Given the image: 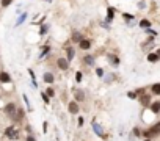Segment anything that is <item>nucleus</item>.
<instances>
[{"mask_svg":"<svg viewBox=\"0 0 160 141\" xmlns=\"http://www.w3.org/2000/svg\"><path fill=\"white\" fill-rule=\"evenodd\" d=\"M91 127H93V130H94V133L99 136V138H102V140H107V133H105V130H104V127L97 124V121L93 119L91 121Z\"/></svg>","mask_w":160,"mask_h":141,"instance_id":"nucleus-1","label":"nucleus"},{"mask_svg":"<svg viewBox=\"0 0 160 141\" xmlns=\"http://www.w3.org/2000/svg\"><path fill=\"white\" fill-rule=\"evenodd\" d=\"M138 103H140L143 108H149V105L152 103V94H151V93L141 94V96L138 97Z\"/></svg>","mask_w":160,"mask_h":141,"instance_id":"nucleus-2","label":"nucleus"},{"mask_svg":"<svg viewBox=\"0 0 160 141\" xmlns=\"http://www.w3.org/2000/svg\"><path fill=\"white\" fill-rule=\"evenodd\" d=\"M5 135H6V138H10V140H19V129L14 125H10L5 129Z\"/></svg>","mask_w":160,"mask_h":141,"instance_id":"nucleus-3","label":"nucleus"},{"mask_svg":"<svg viewBox=\"0 0 160 141\" xmlns=\"http://www.w3.org/2000/svg\"><path fill=\"white\" fill-rule=\"evenodd\" d=\"M17 107L14 102H10V103H6L5 108H3V111H5V115L6 116H10V118H14L16 116V113H17Z\"/></svg>","mask_w":160,"mask_h":141,"instance_id":"nucleus-4","label":"nucleus"},{"mask_svg":"<svg viewBox=\"0 0 160 141\" xmlns=\"http://www.w3.org/2000/svg\"><path fill=\"white\" fill-rule=\"evenodd\" d=\"M72 96H74V101L79 102V103H83L86 101V94L83 89H74L72 91Z\"/></svg>","mask_w":160,"mask_h":141,"instance_id":"nucleus-5","label":"nucleus"},{"mask_svg":"<svg viewBox=\"0 0 160 141\" xmlns=\"http://www.w3.org/2000/svg\"><path fill=\"white\" fill-rule=\"evenodd\" d=\"M68 113H69V115H72V116L79 115V113H80V105H79V102L71 101L69 103H68Z\"/></svg>","mask_w":160,"mask_h":141,"instance_id":"nucleus-6","label":"nucleus"},{"mask_svg":"<svg viewBox=\"0 0 160 141\" xmlns=\"http://www.w3.org/2000/svg\"><path fill=\"white\" fill-rule=\"evenodd\" d=\"M57 66H58V69L60 71H68L69 69V61H68L66 57H60L57 60Z\"/></svg>","mask_w":160,"mask_h":141,"instance_id":"nucleus-7","label":"nucleus"},{"mask_svg":"<svg viewBox=\"0 0 160 141\" xmlns=\"http://www.w3.org/2000/svg\"><path fill=\"white\" fill-rule=\"evenodd\" d=\"M83 39H85V38H83V35H82L79 30H74V31H72L71 41H72V43H74V44H80V43H82V41H83Z\"/></svg>","mask_w":160,"mask_h":141,"instance_id":"nucleus-8","label":"nucleus"},{"mask_svg":"<svg viewBox=\"0 0 160 141\" xmlns=\"http://www.w3.org/2000/svg\"><path fill=\"white\" fill-rule=\"evenodd\" d=\"M66 58H68V61H72L75 58V49H74V45H66Z\"/></svg>","mask_w":160,"mask_h":141,"instance_id":"nucleus-9","label":"nucleus"},{"mask_svg":"<svg viewBox=\"0 0 160 141\" xmlns=\"http://www.w3.org/2000/svg\"><path fill=\"white\" fill-rule=\"evenodd\" d=\"M149 111L152 113V115H159L160 113V101H154L152 103L149 105Z\"/></svg>","mask_w":160,"mask_h":141,"instance_id":"nucleus-10","label":"nucleus"},{"mask_svg":"<svg viewBox=\"0 0 160 141\" xmlns=\"http://www.w3.org/2000/svg\"><path fill=\"white\" fill-rule=\"evenodd\" d=\"M113 19H115V8L108 6L107 8V17H105V22L110 24V22H113Z\"/></svg>","mask_w":160,"mask_h":141,"instance_id":"nucleus-11","label":"nucleus"},{"mask_svg":"<svg viewBox=\"0 0 160 141\" xmlns=\"http://www.w3.org/2000/svg\"><path fill=\"white\" fill-rule=\"evenodd\" d=\"M43 80L46 81L47 85H52L53 81H55V75L52 74V72H44V75H43Z\"/></svg>","mask_w":160,"mask_h":141,"instance_id":"nucleus-12","label":"nucleus"},{"mask_svg":"<svg viewBox=\"0 0 160 141\" xmlns=\"http://www.w3.org/2000/svg\"><path fill=\"white\" fill-rule=\"evenodd\" d=\"M83 63H85L86 66H91V67H93V66L96 64V57H94V55H85V57H83Z\"/></svg>","mask_w":160,"mask_h":141,"instance_id":"nucleus-13","label":"nucleus"},{"mask_svg":"<svg viewBox=\"0 0 160 141\" xmlns=\"http://www.w3.org/2000/svg\"><path fill=\"white\" fill-rule=\"evenodd\" d=\"M24 118H25V111L22 110V108H17V113H16V116L13 118V121L14 122H22Z\"/></svg>","mask_w":160,"mask_h":141,"instance_id":"nucleus-14","label":"nucleus"},{"mask_svg":"<svg viewBox=\"0 0 160 141\" xmlns=\"http://www.w3.org/2000/svg\"><path fill=\"white\" fill-rule=\"evenodd\" d=\"M149 91H151L152 96H160V81H159V83H152V85H151Z\"/></svg>","mask_w":160,"mask_h":141,"instance_id":"nucleus-15","label":"nucleus"},{"mask_svg":"<svg viewBox=\"0 0 160 141\" xmlns=\"http://www.w3.org/2000/svg\"><path fill=\"white\" fill-rule=\"evenodd\" d=\"M91 45H93V44H91V39H83V41H82V43L79 44V47L82 49V50H90V49H91Z\"/></svg>","mask_w":160,"mask_h":141,"instance_id":"nucleus-16","label":"nucleus"},{"mask_svg":"<svg viewBox=\"0 0 160 141\" xmlns=\"http://www.w3.org/2000/svg\"><path fill=\"white\" fill-rule=\"evenodd\" d=\"M146 60H148L149 63H157L160 60V57L157 55V52H149L148 57H146Z\"/></svg>","mask_w":160,"mask_h":141,"instance_id":"nucleus-17","label":"nucleus"},{"mask_svg":"<svg viewBox=\"0 0 160 141\" xmlns=\"http://www.w3.org/2000/svg\"><path fill=\"white\" fill-rule=\"evenodd\" d=\"M0 81H2V83H11V75L5 71L0 72Z\"/></svg>","mask_w":160,"mask_h":141,"instance_id":"nucleus-18","label":"nucleus"},{"mask_svg":"<svg viewBox=\"0 0 160 141\" xmlns=\"http://www.w3.org/2000/svg\"><path fill=\"white\" fill-rule=\"evenodd\" d=\"M107 58H108V61H110V64H112L113 67H118V66H119V58H118L116 55H112V53H110Z\"/></svg>","mask_w":160,"mask_h":141,"instance_id":"nucleus-19","label":"nucleus"},{"mask_svg":"<svg viewBox=\"0 0 160 141\" xmlns=\"http://www.w3.org/2000/svg\"><path fill=\"white\" fill-rule=\"evenodd\" d=\"M138 27L140 28H143V30H148V28H151V21L149 19H141Z\"/></svg>","mask_w":160,"mask_h":141,"instance_id":"nucleus-20","label":"nucleus"},{"mask_svg":"<svg viewBox=\"0 0 160 141\" xmlns=\"http://www.w3.org/2000/svg\"><path fill=\"white\" fill-rule=\"evenodd\" d=\"M127 97H129L130 101H138V93H137V91H129V93H127Z\"/></svg>","mask_w":160,"mask_h":141,"instance_id":"nucleus-21","label":"nucleus"},{"mask_svg":"<svg viewBox=\"0 0 160 141\" xmlns=\"http://www.w3.org/2000/svg\"><path fill=\"white\" fill-rule=\"evenodd\" d=\"M41 99H43L44 103H47V105L50 103V97L47 96V94H46V91H43V93H41Z\"/></svg>","mask_w":160,"mask_h":141,"instance_id":"nucleus-22","label":"nucleus"},{"mask_svg":"<svg viewBox=\"0 0 160 141\" xmlns=\"http://www.w3.org/2000/svg\"><path fill=\"white\" fill-rule=\"evenodd\" d=\"M132 133H134V136H137V138H138V136L143 135V132H141L138 127H134V129H132Z\"/></svg>","mask_w":160,"mask_h":141,"instance_id":"nucleus-23","label":"nucleus"},{"mask_svg":"<svg viewBox=\"0 0 160 141\" xmlns=\"http://www.w3.org/2000/svg\"><path fill=\"white\" fill-rule=\"evenodd\" d=\"M49 52H50V45H46V47L43 49V52H41V55H39V58H44V57L47 55Z\"/></svg>","mask_w":160,"mask_h":141,"instance_id":"nucleus-24","label":"nucleus"},{"mask_svg":"<svg viewBox=\"0 0 160 141\" xmlns=\"http://www.w3.org/2000/svg\"><path fill=\"white\" fill-rule=\"evenodd\" d=\"M46 94H47V96H49L50 99H52L53 96H55V89H53V88H50V86H49V88L46 89Z\"/></svg>","mask_w":160,"mask_h":141,"instance_id":"nucleus-25","label":"nucleus"},{"mask_svg":"<svg viewBox=\"0 0 160 141\" xmlns=\"http://www.w3.org/2000/svg\"><path fill=\"white\" fill-rule=\"evenodd\" d=\"M85 124V118L83 116H77V127H83Z\"/></svg>","mask_w":160,"mask_h":141,"instance_id":"nucleus-26","label":"nucleus"},{"mask_svg":"<svg viewBox=\"0 0 160 141\" xmlns=\"http://www.w3.org/2000/svg\"><path fill=\"white\" fill-rule=\"evenodd\" d=\"M82 80H83V74H82L80 71H77L75 72V81H77V83H80Z\"/></svg>","mask_w":160,"mask_h":141,"instance_id":"nucleus-27","label":"nucleus"},{"mask_svg":"<svg viewBox=\"0 0 160 141\" xmlns=\"http://www.w3.org/2000/svg\"><path fill=\"white\" fill-rule=\"evenodd\" d=\"M122 17L127 21V22H130V21H134V16L132 14H129V13H122Z\"/></svg>","mask_w":160,"mask_h":141,"instance_id":"nucleus-28","label":"nucleus"},{"mask_svg":"<svg viewBox=\"0 0 160 141\" xmlns=\"http://www.w3.org/2000/svg\"><path fill=\"white\" fill-rule=\"evenodd\" d=\"M96 75H97V77H104L105 75V72H104L102 67H96Z\"/></svg>","mask_w":160,"mask_h":141,"instance_id":"nucleus-29","label":"nucleus"},{"mask_svg":"<svg viewBox=\"0 0 160 141\" xmlns=\"http://www.w3.org/2000/svg\"><path fill=\"white\" fill-rule=\"evenodd\" d=\"M25 17H27V13H24V14H22V16L19 17V19H17V22H16V25H21L22 22L25 21Z\"/></svg>","mask_w":160,"mask_h":141,"instance_id":"nucleus-30","label":"nucleus"},{"mask_svg":"<svg viewBox=\"0 0 160 141\" xmlns=\"http://www.w3.org/2000/svg\"><path fill=\"white\" fill-rule=\"evenodd\" d=\"M47 30H49V25H43V27H41V30H39V33L46 35V33H47Z\"/></svg>","mask_w":160,"mask_h":141,"instance_id":"nucleus-31","label":"nucleus"},{"mask_svg":"<svg viewBox=\"0 0 160 141\" xmlns=\"http://www.w3.org/2000/svg\"><path fill=\"white\" fill-rule=\"evenodd\" d=\"M11 2H13V0H2V6H3V8L10 6V5H11Z\"/></svg>","mask_w":160,"mask_h":141,"instance_id":"nucleus-32","label":"nucleus"},{"mask_svg":"<svg viewBox=\"0 0 160 141\" xmlns=\"http://www.w3.org/2000/svg\"><path fill=\"white\" fill-rule=\"evenodd\" d=\"M22 97H24V102H25V105H27V108H28V110H31V107H30V101H28V97H27V96H25V94H24V96H22Z\"/></svg>","mask_w":160,"mask_h":141,"instance_id":"nucleus-33","label":"nucleus"},{"mask_svg":"<svg viewBox=\"0 0 160 141\" xmlns=\"http://www.w3.org/2000/svg\"><path fill=\"white\" fill-rule=\"evenodd\" d=\"M25 141H36V138L33 135H27V138H25Z\"/></svg>","mask_w":160,"mask_h":141,"instance_id":"nucleus-34","label":"nucleus"},{"mask_svg":"<svg viewBox=\"0 0 160 141\" xmlns=\"http://www.w3.org/2000/svg\"><path fill=\"white\" fill-rule=\"evenodd\" d=\"M25 132L28 135H31V125H25Z\"/></svg>","mask_w":160,"mask_h":141,"instance_id":"nucleus-35","label":"nucleus"},{"mask_svg":"<svg viewBox=\"0 0 160 141\" xmlns=\"http://www.w3.org/2000/svg\"><path fill=\"white\" fill-rule=\"evenodd\" d=\"M43 132H44V133H46V132H47V122H44V124H43Z\"/></svg>","mask_w":160,"mask_h":141,"instance_id":"nucleus-36","label":"nucleus"},{"mask_svg":"<svg viewBox=\"0 0 160 141\" xmlns=\"http://www.w3.org/2000/svg\"><path fill=\"white\" fill-rule=\"evenodd\" d=\"M138 8H140V10H143V8H144V2H140L138 3Z\"/></svg>","mask_w":160,"mask_h":141,"instance_id":"nucleus-37","label":"nucleus"},{"mask_svg":"<svg viewBox=\"0 0 160 141\" xmlns=\"http://www.w3.org/2000/svg\"><path fill=\"white\" fill-rule=\"evenodd\" d=\"M105 80H107V81H112V80H113V75H107V77H105Z\"/></svg>","mask_w":160,"mask_h":141,"instance_id":"nucleus-38","label":"nucleus"},{"mask_svg":"<svg viewBox=\"0 0 160 141\" xmlns=\"http://www.w3.org/2000/svg\"><path fill=\"white\" fill-rule=\"evenodd\" d=\"M143 141H152V140H151V138H144Z\"/></svg>","mask_w":160,"mask_h":141,"instance_id":"nucleus-39","label":"nucleus"},{"mask_svg":"<svg viewBox=\"0 0 160 141\" xmlns=\"http://www.w3.org/2000/svg\"><path fill=\"white\" fill-rule=\"evenodd\" d=\"M157 55L160 57V47H159V50H157Z\"/></svg>","mask_w":160,"mask_h":141,"instance_id":"nucleus-40","label":"nucleus"},{"mask_svg":"<svg viewBox=\"0 0 160 141\" xmlns=\"http://www.w3.org/2000/svg\"><path fill=\"white\" fill-rule=\"evenodd\" d=\"M47 2H49V3H50V2H53V0H47Z\"/></svg>","mask_w":160,"mask_h":141,"instance_id":"nucleus-41","label":"nucleus"}]
</instances>
